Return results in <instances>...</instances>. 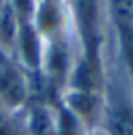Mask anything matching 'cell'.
Masks as SVG:
<instances>
[{
	"mask_svg": "<svg viewBox=\"0 0 133 135\" xmlns=\"http://www.w3.org/2000/svg\"><path fill=\"white\" fill-rule=\"evenodd\" d=\"M110 15L124 64L133 79V0H110Z\"/></svg>",
	"mask_w": 133,
	"mask_h": 135,
	"instance_id": "6da1fadb",
	"label": "cell"
},
{
	"mask_svg": "<svg viewBox=\"0 0 133 135\" xmlns=\"http://www.w3.org/2000/svg\"><path fill=\"white\" fill-rule=\"evenodd\" d=\"M27 99V84L17 64L0 57V108L15 112Z\"/></svg>",
	"mask_w": 133,
	"mask_h": 135,
	"instance_id": "7a4b0ae2",
	"label": "cell"
},
{
	"mask_svg": "<svg viewBox=\"0 0 133 135\" xmlns=\"http://www.w3.org/2000/svg\"><path fill=\"white\" fill-rule=\"evenodd\" d=\"M33 26L38 35L55 38L64 26V7L60 0H40L33 11Z\"/></svg>",
	"mask_w": 133,
	"mask_h": 135,
	"instance_id": "3957f363",
	"label": "cell"
},
{
	"mask_svg": "<svg viewBox=\"0 0 133 135\" xmlns=\"http://www.w3.org/2000/svg\"><path fill=\"white\" fill-rule=\"evenodd\" d=\"M73 7L86 49L84 55H97V27H98L97 0H73Z\"/></svg>",
	"mask_w": 133,
	"mask_h": 135,
	"instance_id": "277c9868",
	"label": "cell"
},
{
	"mask_svg": "<svg viewBox=\"0 0 133 135\" xmlns=\"http://www.w3.org/2000/svg\"><path fill=\"white\" fill-rule=\"evenodd\" d=\"M104 113V128L108 135H133V102L113 100Z\"/></svg>",
	"mask_w": 133,
	"mask_h": 135,
	"instance_id": "5b68a950",
	"label": "cell"
},
{
	"mask_svg": "<svg viewBox=\"0 0 133 135\" xmlns=\"http://www.w3.org/2000/svg\"><path fill=\"white\" fill-rule=\"evenodd\" d=\"M0 135H24L20 124L13 117V112L0 108Z\"/></svg>",
	"mask_w": 133,
	"mask_h": 135,
	"instance_id": "8992f818",
	"label": "cell"
},
{
	"mask_svg": "<svg viewBox=\"0 0 133 135\" xmlns=\"http://www.w3.org/2000/svg\"><path fill=\"white\" fill-rule=\"evenodd\" d=\"M2 4H4V0H0V6H2Z\"/></svg>",
	"mask_w": 133,
	"mask_h": 135,
	"instance_id": "52a82bcc",
	"label": "cell"
}]
</instances>
